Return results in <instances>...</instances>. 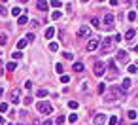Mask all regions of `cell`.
<instances>
[{"label": "cell", "mask_w": 138, "mask_h": 125, "mask_svg": "<svg viewBox=\"0 0 138 125\" xmlns=\"http://www.w3.org/2000/svg\"><path fill=\"white\" fill-rule=\"evenodd\" d=\"M113 46H116V42H113V36H110V38H104V40H102V44H100V53H110Z\"/></svg>", "instance_id": "6da1fadb"}, {"label": "cell", "mask_w": 138, "mask_h": 125, "mask_svg": "<svg viewBox=\"0 0 138 125\" xmlns=\"http://www.w3.org/2000/svg\"><path fill=\"white\" fill-rule=\"evenodd\" d=\"M36 108H38V112H40V114H51V112H53V106L47 103V100H42V103H38Z\"/></svg>", "instance_id": "7a4b0ae2"}, {"label": "cell", "mask_w": 138, "mask_h": 125, "mask_svg": "<svg viewBox=\"0 0 138 125\" xmlns=\"http://www.w3.org/2000/svg\"><path fill=\"white\" fill-rule=\"evenodd\" d=\"M93 72H95V76H102V74H104V62L96 61V62H95V70H93Z\"/></svg>", "instance_id": "3957f363"}, {"label": "cell", "mask_w": 138, "mask_h": 125, "mask_svg": "<svg viewBox=\"0 0 138 125\" xmlns=\"http://www.w3.org/2000/svg\"><path fill=\"white\" fill-rule=\"evenodd\" d=\"M10 97H12V103H13V104H17L19 100H21V89H13Z\"/></svg>", "instance_id": "277c9868"}, {"label": "cell", "mask_w": 138, "mask_h": 125, "mask_svg": "<svg viewBox=\"0 0 138 125\" xmlns=\"http://www.w3.org/2000/svg\"><path fill=\"white\" fill-rule=\"evenodd\" d=\"M89 34H91V29H89V27H79V30H78V36L79 38H85V36H89Z\"/></svg>", "instance_id": "5b68a950"}, {"label": "cell", "mask_w": 138, "mask_h": 125, "mask_svg": "<svg viewBox=\"0 0 138 125\" xmlns=\"http://www.w3.org/2000/svg\"><path fill=\"white\" fill-rule=\"evenodd\" d=\"M106 123V116L104 114H96L95 116V125H104Z\"/></svg>", "instance_id": "8992f818"}, {"label": "cell", "mask_w": 138, "mask_h": 125, "mask_svg": "<svg viewBox=\"0 0 138 125\" xmlns=\"http://www.w3.org/2000/svg\"><path fill=\"white\" fill-rule=\"evenodd\" d=\"M117 61H121V62H127V61H129V55H127V51L119 49V51H117Z\"/></svg>", "instance_id": "52a82bcc"}, {"label": "cell", "mask_w": 138, "mask_h": 125, "mask_svg": "<svg viewBox=\"0 0 138 125\" xmlns=\"http://www.w3.org/2000/svg\"><path fill=\"white\" fill-rule=\"evenodd\" d=\"M112 23H113V13H106V15H104V25L110 29V27H112Z\"/></svg>", "instance_id": "ba28073f"}, {"label": "cell", "mask_w": 138, "mask_h": 125, "mask_svg": "<svg viewBox=\"0 0 138 125\" xmlns=\"http://www.w3.org/2000/svg\"><path fill=\"white\" fill-rule=\"evenodd\" d=\"M110 68H112V70H110V74H108V78H116V76H117V68H116V61H112V62H110Z\"/></svg>", "instance_id": "9c48e42d"}, {"label": "cell", "mask_w": 138, "mask_h": 125, "mask_svg": "<svg viewBox=\"0 0 138 125\" xmlns=\"http://www.w3.org/2000/svg\"><path fill=\"white\" fill-rule=\"evenodd\" d=\"M133 87V82L131 80H123V85H121V91H123V93H127L129 89H131Z\"/></svg>", "instance_id": "30bf717a"}, {"label": "cell", "mask_w": 138, "mask_h": 125, "mask_svg": "<svg viewBox=\"0 0 138 125\" xmlns=\"http://www.w3.org/2000/svg\"><path fill=\"white\" fill-rule=\"evenodd\" d=\"M96 48H99V40H91L87 44V51H95Z\"/></svg>", "instance_id": "8fae6325"}, {"label": "cell", "mask_w": 138, "mask_h": 125, "mask_svg": "<svg viewBox=\"0 0 138 125\" xmlns=\"http://www.w3.org/2000/svg\"><path fill=\"white\" fill-rule=\"evenodd\" d=\"M36 8L40 12H47V4L44 2V0H38V4H36Z\"/></svg>", "instance_id": "7c38bea8"}, {"label": "cell", "mask_w": 138, "mask_h": 125, "mask_svg": "<svg viewBox=\"0 0 138 125\" xmlns=\"http://www.w3.org/2000/svg\"><path fill=\"white\" fill-rule=\"evenodd\" d=\"M134 36H136V30H134V29H129V32H127V36H125V38H127L129 42H131Z\"/></svg>", "instance_id": "4fadbf2b"}, {"label": "cell", "mask_w": 138, "mask_h": 125, "mask_svg": "<svg viewBox=\"0 0 138 125\" xmlns=\"http://www.w3.org/2000/svg\"><path fill=\"white\" fill-rule=\"evenodd\" d=\"M112 95H116V97H125V93L121 91V89H117V87H112Z\"/></svg>", "instance_id": "5bb4252c"}, {"label": "cell", "mask_w": 138, "mask_h": 125, "mask_svg": "<svg viewBox=\"0 0 138 125\" xmlns=\"http://www.w3.org/2000/svg\"><path fill=\"white\" fill-rule=\"evenodd\" d=\"M6 68H8V72H13V70L17 68V65H15V61H12V62H8V65H6Z\"/></svg>", "instance_id": "9a60e30c"}, {"label": "cell", "mask_w": 138, "mask_h": 125, "mask_svg": "<svg viewBox=\"0 0 138 125\" xmlns=\"http://www.w3.org/2000/svg\"><path fill=\"white\" fill-rule=\"evenodd\" d=\"M53 36H55V29H53V27H49V29L45 30V38H53Z\"/></svg>", "instance_id": "2e32d148"}, {"label": "cell", "mask_w": 138, "mask_h": 125, "mask_svg": "<svg viewBox=\"0 0 138 125\" xmlns=\"http://www.w3.org/2000/svg\"><path fill=\"white\" fill-rule=\"evenodd\" d=\"M72 68H74V72H82L83 65H82V62H74V66H72Z\"/></svg>", "instance_id": "e0dca14e"}, {"label": "cell", "mask_w": 138, "mask_h": 125, "mask_svg": "<svg viewBox=\"0 0 138 125\" xmlns=\"http://www.w3.org/2000/svg\"><path fill=\"white\" fill-rule=\"evenodd\" d=\"M27 23H28L27 13H25V15H19V25H27Z\"/></svg>", "instance_id": "ac0fdd59"}, {"label": "cell", "mask_w": 138, "mask_h": 125, "mask_svg": "<svg viewBox=\"0 0 138 125\" xmlns=\"http://www.w3.org/2000/svg\"><path fill=\"white\" fill-rule=\"evenodd\" d=\"M55 72H57V74H62V72H64V66L61 65V62H57V65H55Z\"/></svg>", "instance_id": "d6986e66"}, {"label": "cell", "mask_w": 138, "mask_h": 125, "mask_svg": "<svg viewBox=\"0 0 138 125\" xmlns=\"http://www.w3.org/2000/svg\"><path fill=\"white\" fill-rule=\"evenodd\" d=\"M110 125H119V118L117 116H112L110 118Z\"/></svg>", "instance_id": "ffe728a7"}, {"label": "cell", "mask_w": 138, "mask_h": 125, "mask_svg": "<svg viewBox=\"0 0 138 125\" xmlns=\"http://www.w3.org/2000/svg\"><path fill=\"white\" fill-rule=\"evenodd\" d=\"M27 44H28L27 40H19V42H17V49H23V48H25Z\"/></svg>", "instance_id": "44dd1931"}, {"label": "cell", "mask_w": 138, "mask_h": 125, "mask_svg": "<svg viewBox=\"0 0 138 125\" xmlns=\"http://www.w3.org/2000/svg\"><path fill=\"white\" fill-rule=\"evenodd\" d=\"M127 17H129V21H136V12H129Z\"/></svg>", "instance_id": "7402d4cb"}, {"label": "cell", "mask_w": 138, "mask_h": 125, "mask_svg": "<svg viewBox=\"0 0 138 125\" xmlns=\"http://www.w3.org/2000/svg\"><path fill=\"white\" fill-rule=\"evenodd\" d=\"M51 19H53V21H55V19H61V12H57V10H55V12L51 13Z\"/></svg>", "instance_id": "603a6c76"}, {"label": "cell", "mask_w": 138, "mask_h": 125, "mask_svg": "<svg viewBox=\"0 0 138 125\" xmlns=\"http://www.w3.org/2000/svg\"><path fill=\"white\" fill-rule=\"evenodd\" d=\"M6 44H8V36L2 34V36H0V46H6Z\"/></svg>", "instance_id": "cb8c5ba5"}, {"label": "cell", "mask_w": 138, "mask_h": 125, "mask_svg": "<svg viewBox=\"0 0 138 125\" xmlns=\"http://www.w3.org/2000/svg\"><path fill=\"white\" fill-rule=\"evenodd\" d=\"M49 49H51V51H57V49H59V44H57V42H51V44H49Z\"/></svg>", "instance_id": "d4e9b609"}, {"label": "cell", "mask_w": 138, "mask_h": 125, "mask_svg": "<svg viewBox=\"0 0 138 125\" xmlns=\"http://www.w3.org/2000/svg\"><path fill=\"white\" fill-rule=\"evenodd\" d=\"M13 59H15V61L23 59V53H21V51H15V53H13Z\"/></svg>", "instance_id": "484cf974"}, {"label": "cell", "mask_w": 138, "mask_h": 125, "mask_svg": "<svg viewBox=\"0 0 138 125\" xmlns=\"http://www.w3.org/2000/svg\"><path fill=\"white\" fill-rule=\"evenodd\" d=\"M61 4H62L61 0H51V6H53V8H61Z\"/></svg>", "instance_id": "4316f807"}, {"label": "cell", "mask_w": 138, "mask_h": 125, "mask_svg": "<svg viewBox=\"0 0 138 125\" xmlns=\"http://www.w3.org/2000/svg\"><path fill=\"white\" fill-rule=\"evenodd\" d=\"M127 116H129V120H136V110H131Z\"/></svg>", "instance_id": "83f0119b"}, {"label": "cell", "mask_w": 138, "mask_h": 125, "mask_svg": "<svg viewBox=\"0 0 138 125\" xmlns=\"http://www.w3.org/2000/svg\"><path fill=\"white\" fill-rule=\"evenodd\" d=\"M62 55H64V59H74V53H70V51H64Z\"/></svg>", "instance_id": "f1b7e54d"}, {"label": "cell", "mask_w": 138, "mask_h": 125, "mask_svg": "<svg viewBox=\"0 0 138 125\" xmlns=\"http://www.w3.org/2000/svg\"><path fill=\"white\" fill-rule=\"evenodd\" d=\"M68 106L72 108V110H76V108H78V103H76V100H70V103H68Z\"/></svg>", "instance_id": "f546056e"}, {"label": "cell", "mask_w": 138, "mask_h": 125, "mask_svg": "<svg viewBox=\"0 0 138 125\" xmlns=\"http://www.w3.org/2000/svg\"><path fill=\"white\" fill-rule=\"evenodd\" d=\"M28 23H30L32 29H38V27H40V21H28Z\"/></svg>", "instance_id": "4dcf8cb0"}, {"label": "cell", "mask_w": 138, "mask_h": 125, "mask_svg": "<svg viewBox=\"0 0 138 125\" xmlns=\"http://www.w3.org/2000/svg\"><path fill=\"white\" fill-rule=\"evenodd\" d=\"M61 82H62V83H68V82H70V76H64V74H62V76H61Z\"/></svg>", "instance_id": "1f68e13d"}, {"label": "cell", "mask_w": 138, "mask_h": 125, "mask_svg": "<svg viewBox=\"0 0 138 125\" xmlns=\"http://www.w3.org/2000/svg\"><path fill=\"white\" fill-rule=\"evenodd\" d=\"M38 97H47V91L45 89H38Z\"/></svg>", "instance_id": "d6a6232c"}, {"label": "cell", "mask_w": 138, "mask_h": 125, "mask_svg": "<svg viewBox=\"0 0 138 125\" xmlns=\"http://www.w3.org/2000/svg\"><path fill=\"white\" fill-rule=\"evenodd\" d=\"M68 120H70V123H76V121H78V116H76V114H70Z\"/></svg>", "instance_id": "836d02e7"}, {"label": "cell", "mask_w": 138, "mask_h": 125, "mask_svg": "<svg viewBox=\"0 0 138 125\" xmlns=\"http://www.w3.org/2000/svg\"><path fill=\"white\" fill-rule=\"evenodd\" d=\"M91 23H93V27H100V21L96 19V17H93V19H91Z\"/></svg>", "instance_id": "e575fe53"}, {"label": "cell", "mask_w": 138, "mask_h": 125, "mask_svg": "<svg viewBox=\"0 0 138 125\" xmlns=\"http://www.w3.org/2000/svg\"><path fill=\"white\" fill-rule=\"evenodd\" d=\"M127 70H129V72H131V74H136V65H131V66H129Z\"/></svg>", "instance_id": "d590c367"}, {"label": "cell", "mask_w": 138, "mask_h": 125, "mask_svg": "<svg viewBox=\"0 0 138 125\" xmlns=\"http://www.w3.org/2000/svg\"><path fill=\"white\" fill-rule=\"evenodd\" d=\"M12 13H13V15H21V8H13Z\"/></svg>", "instance_id": "8d00e7d4"}, {"label": "cell", "mask_w": 138, "mask_h": 125, "mask_svg": "<svg viewBox=\"0 0 138 125\" xmlns=\"http://www.w3.org/2000/svg\"><path fill=\"white\" fill-rule=\"evenodd\" d=\"M0 112H8V104H6V103L0 104Z\"/></svg>", "instance_id": "74e56055"}, {"label": "cell", "mask_w": 138, "mask_h": 125, "mask_svg": "<svg viewBox=\"0 0 138 125\" xmlns=\"http://www.w3.org/2000/svg\"><path fill=\"white\" fill-rule=\"evenodd\" d=\"M0 15H8V10H6V6H0Z\"/></svg>", "instance_id": "f35d334b"}, {"label": "cell", "mask_w": 138, "mask_h": 125, "mask_svg": "<svg viewBox=\"0 0 138 125\" xmlns=\"http://www.w3.org/2000/svg\"><path fill=\"white\" fill-rule=\"evenodd\" d=\"M104 91H106V85H104V83H99V93H104Z\"/></svg>", "instance_id": "ab89813d"}, {"label": "cell", "mask_w": 138, "mask_h": 125, "mask_svg": "<svg viewBox=\"0 0 138 125\" xmlns=\"http://www.w3.org/2000/svg\"><path fill=\"white\" fill-rule=\"evenodd\" d=\"M64 123V116H59V118H57V125H62Z\"/></svg>", "instance_id": "60d3db41"}, {"label": "cell", "mask_w": 138, "mask_h": 125, "mask_svg": "<svg viewBox=\"0 0 138 125\" xmlns=\"http://www.w3.org/2000/svg\"><path fill=\"white\" fill-rule=\"evenodd\" d=\"M32 40H34V34H32V32L27 34V42H32Z\"/></svg>", "instance_id": "b9f144b4"}, {"label": "cell", "mask_w": 138, "mask_h": 125, "mask_svg": "<svg viewBox=\"0 0 138 125\" xmlns=\"http://www.w3.org/2000/svg\"><path fill=\"white\" fill-rule=\"evenodd\" d=\"M32 103V97H25V104H30Z\"/></svg>", "instance_id": "7bdbcfd3"}, {"label": "cell", "mask_w": 138, "mask_h": 125, "mask_svg": "<svg viewBox=\"0 0 138 125\" xmlns=\"http://www.w3.org/2000/svg\"><path fill=\"white\" fill-rule=\"evenodd\" d=\"M42 125H53V121H51V120H45V121H44Z\"/></svg>", "instance_id": "ee69618b"}, {"label": "cell", "mask_w": 138, "mask_h": 125, "mask_svg": "<svg viewBox=\"0 0 138 125\" xmlns=\"http://www.w3.org/2000/svg\"><path fill=\"white\" fill-rule=\"evenodd\" d=\"M110 4H112V6H116V4H117V0H110Z\"/></svg>", "instance_id": "f6af8a7d"}, {"label": "cell", "mask_w": 138, "mask_h": 125, "mask_svg": "<svg viewBox=\"0 0 138 125\" xmlns=\"http://www.w3.org/2000/svg\"><path fill=\"white\" fill-rule=\"evenodd\" d=\"M2 123H4V120H2V116H0V125H2Z\"/></svg>", "instance_id": "bcb514c9"}, {"label": "cell", "mask_w": 138, "mask_h": 125, "mask_svg": "<svg viewBox=\"0 0 138 125\" xmlns=\"http://www.w3.org/2000/svg\"><path fill=\"white\" fill-rule=\"evenodd\" d=\"M2 93H4V89H0V97H2Z\"/></svg>", "instance_id": "7dc6e473"}, {"label": "cell", "mask_w": 138, "mask_h": 125, "mask_svg": "<svg viewBox=\"0 0 138 125\" xmlns=\"http://www.w3.org/2000/svg\"><path fill=\"white\" fill-rule=\"evenodd\" d=\"M85 2H89V0H82V4H85Z\"/></svg>", "instance_id": "c3c4849f"}, {"label": "cell", "mask_w": 138, "mask_h": 125, "mask_svg": "<svg viewBox=\"0 0 138 125\" xmlns=\"http://www.w3.org/2000/svg\"><path fill=\"white\" fill-rule=\"evenodd\" d=\"M21 2H25V4H27V2H28V0H21Z\"/></svg>", "instance_id": "681fc988"}, {"label": "cell", "mask_w": 138, "mask_h": 125, "mask_svg": "<svg viewBox=\"0 0 138 125\" xmlns=\"http://www.w3.org/2000/svg\"><path fill=\"white\" fill-rule=\"evenodd\" d=\"M99 2H104V0H99Z\"/></svg>", "instance_id": "f907efd6"}, {"label": "cell", "mask_w": 138, "mask_h": 125, "mask_svg": "<svg viewBox=\"0 0 138 125\" xmlns=\"http://www.w3.org/2000/svg\"><path fill=\"white\" fill-rule=\"evenodd\" d=\"M19 125H25V123H19Z\"/></svg>", "instance_id": "816d5d0a"}, {"label": "cell", "mask_w": 138, "mask_h": 125, "mask_svg": "<svg viewBox=\"0 0 138 125\" xmlns=\"http://www.w3.org/2000/svg\"><path fill=\"white\" fill-rule=\"evenodd\" d=\"M8 125H12V123H8Z\"/></svg>", "instance_id": "f5cc1de1"}]
</instances>
